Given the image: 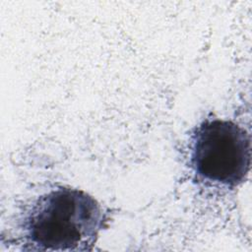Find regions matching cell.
<instances>
[{"label":"cell","mask_w":252,"mask_h":252,"mask_svg":"<svg viewBox=\"0 0 252 252\" xmlns=\"http://www.w3.org/2000/svg\"><path fill=\"white\" fill-rule=\"evenodd\" d=\"M250 158L249 134L231 121L208 119L191 137L190 164L204 181L223 186L238 185L248 173Z\"/></svg>","instance_id":"7a4b0ae2"},{"label":"cell","mask_w":252,"mask_h":252,"mask_svg":"<svg viewBox=\"0 0 252 252\" xmlns=\"http://www.w3.org/2000/svg\"><path fill=\"white\" fill-rule=\"evenodd\" d=\"M105 221L101 206L86 192L52 189L30 207L21 225L24 242L43 251L91 249Z\"/></svg>","instance_id":"6da1fadb"}]
</instances>
